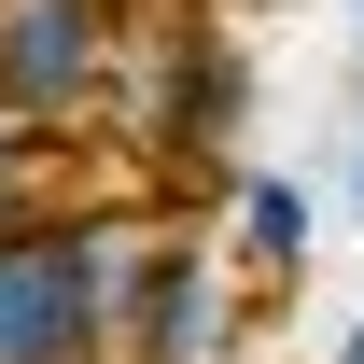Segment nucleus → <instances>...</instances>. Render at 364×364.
Instances as JSON below:
<instances>
[{"instance_id": "5", "label": "nucleus", "mask_w": 364, "mask_h": 364, "mask_svg": "<svg viewBox=\"0 0 364 364\" xmlns=\"http://www.w3.org/2000/svg\"><path fill=\"white\" fill-rule=\"evenodd\" d=\"M309 238H322L309 182L294 168H238V280H309Z\"/></svg>"}, {"instance_id": "9", "label": "nucleus", "mask_w": 364, "mask_h": 364, "mask_svg": "<svg viewBox=\"0 0 364 364\" xmlns=\"http://www.w3.org/2000/svg\"><path fill=\"white\" fill-rule=\"evenodd\" d=\"M350 28H364V0H350Z\"/></svg>"}, {"instance_id": "3", "label": "nucleus", "mask_w": 364, "mask_h": 364, "mask_svg": "<svg viewBox=\"0 0 364 364\" xmlns=\"http://www.w3.org/2000/svg\"><path fill=\"white\" fill-rule=\"evenodd\" d=\"M127 0H0V112L14 127H98L112 112V85H127Z\"/></svg>"}, {"instance_id": "8", "label": "nucleus", "mask_w": 364, "mask_h": 364, "mask_svg": "<svg viewBox=\"0 0 364 364\" xmlns=\"http://www.w3.org/2000/svg\"><path fill=\"white\" fill-rule=\"evenodd\" d=\"M350 210H364V154H350Z\"/></svg>"}, {"instance_id": "4", "label": "nucleus", "mask_w": 364, "mask_h": 364, "mask_svg": "<svg viewBox=\"0 0 364 364\" xmlns=\"http://www.w3.org/2000/svg\"><path fill=\"white\" fill-rule=\"evenodd\" d=\"M127 70H140V154L154 168H210V182H238L225 154H238V112H252V56H238V28H168V43H127Z\"/></svg>"}, {"instance_id": "10", "label": "nucleus", "mask_w": 364, "mask_h": 364, "mask_svg": "<svg viewBox=\"0 0 364 364\" xmlns=\"http://www.w3.org/2000/svg\"><path fill=\"white\" fill-rule=\"evenodd\" d=\"M85 364H112V350H85Z\"/></svg>"}, {"instance_id": "7", "label": "nucleus", "mask_w": 364, "mask_h": 364, "mask_svg": "<svg viewBox=\"0 0 364 364\" xmlns=\"http://www.w3.org/2000/svg\"><path fill=\"white\" fill-rule=\"evenodd\" d=\"M336 364H364V322H350V336H336Z\"/></svg>"}, {"instance_id": "1", "label": "nucleus", "mask_w": 364, "mask_h": 364, "mask_svg": "<svg viewBox=\"0 0 364 364\" xmlns=\"http://www.w3.org/2000/svg\"><path fill=\"white\" fill-rule=\"evenodd\" d=\"M154 210L112 196H43L0 225V364H85L112 350V280H127Z\"/></svg>"}, {"instance_id": "6", "label": "nucleus", "mask_w": 364, "mask_h": 364, "mask_svg": "<svg viewBox=\"0 0 364 364\" xmlns=\"http://www.w3.org/2000/svg\"><path fill=\"white\" fill-rule=\"evenodd\" d=\"M43 196H56V140L0 112V225H14V210H43Z\"/></svg>"}, {"instance_id": "2", "label": "nucleus", "mask_w": 364, "mask_h": 364, "mask_svg": "<svg viewBox=\"0 0 364 364\" xmlns=\"http://www.w3.org/2000/svg\"><path fill=\"white\" fill-rule=\"evenodd\" d=\"M252 336V280L196 225H140L127 280H112V364H238Z\"/></svg>"}]
</instances>
